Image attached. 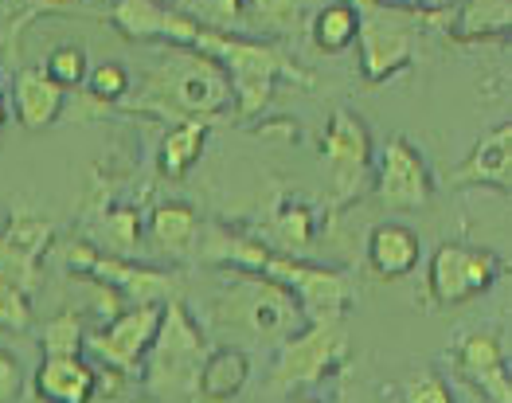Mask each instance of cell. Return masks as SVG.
Instances as JSON below:
<instances>
[{
    "label": "cell",
    "instance_id": "3957f363",
    "mask_svg": "<svg viewBox=\"0 0 512 403\" xmlns=\"http://www.w3.org/2000/svg\"><path fill=\"white\" fill-rule=\"evenodd\" d=\"M145 357H149L145 360V384L153 396H184L200 384L208 345L180 302H169L161 310V325H157Z\"/></svg>",
    "mask_w": 512,
    "mask_h": 403
},
{
    "label": "cell",
    "instance_id": "4316f807",
    "mask_svg": "<svg viewBox=\"0 0 512 403\" xmlns=\"http://www.w3.org/2000/svg\"><path fill=\"white\" fill-rule=\"evenodd\" d=\"M86 79H90V94L102 98V102H114V98H122L129 90L126 67H118V63H98Z\"/></svg>",
    "mask_w": 512,
    "mask_h": 403
},
{
    "label": "cell",
    "instance_id": "277c9868",
    "mask_svg": "<svg viewBox=\"0 0 512 403\" xmlns=\"http://www.w3.org/2000/svg\"><path fill=\"white\" fill-rule=\"evenodd\" d=\"M192 47H200L208 59H215L223 67V75L231 79V90H239V110L243 114H258L266 106V98H270L274 79L286 71L282 51L255 44V40H231V36L200 32Z\"/></svg>",
    "mask_w": 512,
    "mask_h": 403
},
{
    "label": "cell",
    "instance_id": "6da1fadb",
    "mask_svg": "<svg viewBox=\"0 0 512 403\" xmlns=\"http://www.w3.org/2000/svg\"><path fill=\"white\" fill-rule=\"evenodd\" d=\"M145 102L172 118H212L231 102V79L204 51H176L145 75Z\"/></svg>",
    "mask_w": 512,
    "mask_h": 403
},
{
    "label": "cell",
    "instance_id": "ba28073f",
    "mask_svg": "<svg viewBox=\"0 0 512 403\" xmlns=\"http://www.w3.org/2000/svg\"><path fill=\"white\" fill-rule=\"evenodd\" d=\"M344 345H348V333L341 321H309V329H298L282 341L270 388H294V384L321 380L344 357Z\"/></svg>",
    "mask_w": 512,
    "mask_h": 403
},
{
    "label": "cell",
    "instance_id": "5bb4252c",
    "mask_svg": "<svg viewBox=\"0 0 512 403\" xmlns=\"http://www.w3.org/2000/svg\"><path fill=\"white\" fill-rule=\"evenodd\" d=\"M454 184H489V188H501L509 192L512 184V126H497L477 141L466 165L454 169Z\"/></svg>",
    "mask_w": 512,
    "mask_h": 403
},
{
    "label": "cell",
    "instance_id": "7c38bea8",
    "mask_svg": "<svg viewBox=\"0 0 512 403\" xmlns=\"http://www.w3.org/2000/svg\"><path fill=\"white\" fill-rule=\"evenodd\" d=\"M51 239V227L32 216H16L8 231L0 235V278L8 286H16L20 294L36 290L40 278V255L43 243Z\"/></svg>",
    "mask_w": 512,
    "mask_h": 403
},
{
    "label": "cell",
    "instance_id": "44dd1931",
    "mask_svg": "<svg viewBox=\"0 0 512 403\" xmlns=\"http://www.w3.org/2000/svg\"><path fill=\"white\" fill-rule=\"evenodd\" d=\"M149 235H153V243H157L161 251L180 255V251H188V247L196 243V235H200L196 212L184 208V204H161V208L149 216Z\"/></svg>",
    "mask_w": 512,
    "mask_h": 403
},
{
    "label": "cell",
    "instance_id": "7402d4cb",
    "mask_svg": "<svg viewBox=\"0 0 512 403\" xmlns=\"http://www.w3.org/2000/svg\"><path fill=\"white\" fill-rule=\"evenodd\" d=\"M356 28H360V12L348 0L325 4L313 16V44L321 47V51H344L356 40Z\"/></svg>",
    "mask_w": 512,
    "mask_h": 403
},
{
    "label": "cell",
    "instance_id": "e575fe53",
    "mask_svg": "<svg viewBox=\"0 0 512 403\" xmlns=\"http://www.w3.org/2000/svg\"><path fill=\"white\" fill-rule=\"evenodd\" d=\"M372 4H384V8H423V4H446V0H372Z\"/></svg>",
    "mask_w": 512,
    "mask_h": 403
},
{
    "label": "cell",
    "instance_id": "52a82bcc",
    "mask_svg": "<svg viewBox=\"0 0 512 403\" xmlns=\"http://www.w3.org/2000/svg\"><path fill=\"white\" fill-rule=\"evenodd\" d=\"M356 40H360V59H364V79L387 83L415 55V20L403 8L368 4L360 12Z\"/></svg>",
    "mask_w": 512,
    "mask_h": 403
},
{
    "label": "cell",
    "instance_id": "ffe728a7",
    "mask_svg": "<svg viewBox=\"0 0 512 403\" xmlns=\"http://www.w3.org/2000/svg\"><path fill=\"white\" fill-rule=\"evenodd\" d=\"M204 137H208V122L204 118H184L180 126H172L165 141H161V169H165V177H184L196 165V157L204 149Z\"/></svg>",
    "mask_w": 512,
    "mask_h": 403
},
{
    "label": "cell",
    "instance_id": "cb8c5ba5",
    "mask_svg": "<svg viewBox=\"0 0 512 403\" xmlns=\"http://www.w3.org/2000/svg\"><path fill=\"white\" fill-rule=\"evenodd\" d=\"M165 4L161 0H118L114 4V24L129 40H161L165 32Z\"/></svg>",
    "mask_w": 512,
    "mask_h": 403
},
{
    "label": "cell",
    "instance_id": "5b68a950",
    "mask_svg": "<svg viewBox=\"0 0 512 403\" xmlns=\"http://www.w3.org/2000/svg\"><path fill=\"white\" fill-rule=\"evenodd\" d=\"M258 274H266L278 286H286L309 321H341L344 306L352 302V282L344 274L325 267H309V263H298L290 255H266Z\"/></svg>",
    "mask_w": 512,
    "mask_h": 403
},
{
    "label": "cell",
    "instance_id": "8992f818",
    "mask_svg": "<svg viewBox=\"0 0 512 403\" xmlns=\"http://www.w3.org/2000/svg\"><path fill=\"white\" fill-rule=\"evenodd\" d=\"M501 278V255L489 247L442 243L427 267V286L438 306H458L485 294Z\"/></svg>",
    "mask_w": 512,
    "mask_h": 403
},
{
    "label": "cell",
    "instance_id": "d590c367",
    "mask_svg": "<svg viewBox=\"0 0 512 403\" xmlns=\"http://www.w3.org/2000/svg\"><path fill=\"white\" fill-rule=\"evenodd\" d=\"M0 126H4V110H0Z\"/></svg>",
    "mask_w": 512,
    "mask_h": 403
},
{
    "label": "cell",
    "instance_id": "d6a6232c",
    "mask_svg": "<svg viewBox=\"0 0 512 403\" xmlns=\"http://www.w3.org/2000/svg\"><path fill=\"white\" fill-rule=\"evenodd\" d=\"M20 392H24V364L8 349H0V403H12Z\"/></svg>",
    "mask_w": 512,
    "mask_h": 403
},
{
    "label": "cell",
    "instance_id": "f1b7e54d",
    "mask_svg": "<svg viewBox=\"0 0 512 403\" xmlns=\"http://www.w3.org/2000/svg\"><path fill=\"white\" fill-rule=\"evenodd\" d=\"M28 298L16 290V286H8L4 278H0V329H24L28 325Z\"/></svg>",
    "mask_w": 512,
    "mask_h": 403
},
{
    "label": "cell",
    "instance_id": "1f68e13d",
    "mask_svg": "<svg viewBox=\"0 0 512 403\" xmlns=\"http://www.w3.org/2000/svg\"><path fill=\"white\" fill-rule=\"evenodd\" d=\"M106 235H110V243H114L118 251H129V247H137V239H141V220L122 208V212H114V216H110Z\"/></svg>",
    "mask_w": 512,
    "mask_h": 403
},
{
    "label": "cell",
    "instance_id": "836d02e7",
    "mask_svg": "<svg viewBox=\"0 0 512 403\" xmlns=\"http://www.w3.org/2000/svg\"><path fill=\"white\" fill-rule=\"evenodd\" d=\"M200 12L219 28H231L243 16V0H200Z\"/></svg>",
    "mask_w": 512,
    "mask_h": 403
},
{
    "label": "cell",
    "instance_id": "d6986e66",
    "mask_svg": "<svg viewBox=\"0 0 512 403\" xmlns=\"http://www.w3.org/2000/svg\"><path fill=\"white\" fill-rule=\"evenodd\" d=\"M251 376V357L243 349H219L208 353L200 368V388L208 400H235Z\"/></svg>",
    "mask_w": 512,
    "mask_h": 403
},
{
    "label": "cell",
    "instance_id": "9c48e42d",
    "mask_svg": "<svg viewBox=\"0 0 512 403\" xmlns=\"http://www.w3.org/2000/svg\"><path fill=\"white\" fill-rule=\"evenodd\" d=\"M430 192H434V180H430L423 153L407 137H387L380 169H376L380 204L395 208V212H415V208H427Z\"/></svg>",
    "mask_w": 512,
    "mask_h": 403
},
{
    "label": "cell",
    "instance_id": "8fae6325",
    "mask_svg": "<svg viewBox=\"0 0 512 403\" xmlns=\"http://www.w3.org/2000/svg\"><path fill=\"white\" fill-rule=\"evenodd\" d=\"M325 161H329V173L333 184L341 188L344 196H352L364 177H368V161H372V137L364 130V122L356 114H333L329 122V134H325Z\"/></svg>",
    "mask_w": 512,
    "mask_h": 403
},
{
    "label": "cell",
    "instance_id": "30bf717a",
    "mask_svg": "<svg viewBox=\"0 0 512 403\" xmlns=\"http://www.w3.org/2000/svg\"><path fill=\"white\" fill-rule=\"evenodd\" d=\"M157 325H161V306H153V302L149 306H129L126 314H118L106 329L90 333L86 349L98 360H106L110 368L129 376V372H137L141 357L149 353Z\"/></svg>",
    "mask_w": 512,
    "mask_h": 403
},
{
    "label": "cell",
    "instance_id": "603a6c76",
    "mask_svg": "<svg viewBox=\"0 0 512 403\" xmlns=\"http://www.w3.org/2000/svg\"><path fill=\"white\" fill-rule=\"evenodd\" d=\"M512 24V0H466L458 16V36L481 40V36H505Z\"/></svg>",
    "mask_w": 512,
    "mask_h": 403
},
{
    "label": "cell",
    "instance_id": "e0dca14e",
    "mask_svg": "<svg viewBox=\"0 0 512 403\" xmlns=\"http://www.w3.org/2000/svg\"><path fill=\"white\" fill-rule=\"evenodd\" d=\"M36 396L43 403H90L94 368L83 357H43L36 368Z\"/></svg>",
    "mask_w": 512,
    "mask_h": 403
},
{
    "label": "cell",
    "instance_id": "d4e9b609",
    "mask_svg": "<svg viewBox=\"0 0 512 403\" xmlns=\"http://www.w3.org/2000/svg\"><path fill=\"white\" fill-rule=\"evenodd\" d=\"M43 357H83L86 333L79 314H55L40 333Z\"/></svg>",
    "mask_w": 512,
    "mask_h": 403
},
{
    "label": "cell",
    "instance_id": "7a4b0ae2",
    "mask_svg": "<svg viewBox=\"0 0 512 403\" xmlns=\"http://www.w3.org/2000/svg\"><path fill=\"white\" fill-rule=\"evenodd\" d=\"M208 310L223 333L251 341H286L301 325V306L294 294L266 274H243L239 282L215 290Z\"/></svg>",
    "mask_w": 512,
    "mask_h": 403
},
{
    "label": "cell",
    "instance_id": "4dcf8cb0",
    "mask_svg": "<svg viewBox=\"0 0 512 403\" xmlns=\"http://www.w3.org/2000/svg\"><path fill=\"white\" fill-rule=\"evenodd\" d=\"M251 16L266 28H282L298 16V0H251Z\"/></svg>",
    "mask_w": 512,
    "mask_h": 403
},
{
    "label": "cell",
    "instance_id": "f546056e",
    "mask_svg": "<svg viewBox=\"0 0 512 403\" xmlns=\"http://www.w3.org/2000/svg\"><path fill=\"white\" fill-rule=\"evenodd\" d=\"M278 239H282V247H290V251L305 247V243H309V212H305V208H286L282 220H278Z\"/></svg>",
    "mask_w": 512,
    "mask_h": 403
},
{
    "label": "cell",
    "instance_id": "2e32d148",
    "mask_svg": "<svg viewBox=\"0 0 512 403\" xmlns=\"http://www.w3.org/2000/svg\"><path fill=\"white\" fill-rule=\"evenodd\" d=\"M71 259H79L86 270H94L106 286H114V290H122L126 298H133V306H161V298H169L172 282L165 274H157V270H137L122 263V259H94V255H79V247H75V255Z\"/></svg>",
    "mask_w": 512,
    "mask_h": 403
},
{
    "label": "cell",
    "instance_id": "9a60e30c",
    "mask_svg": "<svg viewBox=\"0 0 512 403\" xmlns=\"http://www.w3.org/2000/svg\"><path fill=\"white\" fill-rule=\"evenodd\" d=\"M12 106L24 130H43L63 110V87L43 67H28L12 79Z\"/></svg>",
    "mask_w": 512,
    "mask_h": 403
},
{
    "label": "cell",
    "instance_id": "ac0fdd59",
    "mask_svg": "<svg viewBox=\"0 0 512 403\" xmlns=\"http://www.w3.org/2000/svg\"><path fill=\"white\" fill-rule=\"evenodd\" d=\"M419 235L407 224H380L368 239V263L380 278H403L419 267Z\"/></svg>",
    "mask_w": 512,
    "mask_h": 403
},
{
    "label": "cell",
    "instance_id": "83f0119b",
    "mask_svg": "<svg viewBox=\"0 0 512 403\" xmlns=\"http://www.w3.org/2000/svg\"><path fill=\"white\" fill-rule=\"evenodd\" d=\"M403 403H454V396H450L446 380H438L434 372H423L403 384Z\"/></svg>",
    "mask_w": 512,
    "mask_h": 403
},
{
    "label": "cell",
    "instance_id": "4fadbf2b",
    "mask_svg": "<svg viewBox=\"0 0 512 403\" xmlns=\"http://www.w3.org/2000/svg\"><path fill=\"white\" fill-rule=\"evenodd\" d=\"M458 372L489 403H512V380L505 364V345L493 333H473L458 349Z\"/></svg>",
    "mask_w": 512,
    "mask_h": 403
},
{
    "label": "cell",
    "instance_id": "484cf974",
    "mask_svg": "<svg viewBox=\"0 0 512 403\" xmlns=\"http://www.w3.org/2000/svg\"><path fill=\"white\" fill-rule=\"evenodd\" d=\"M90 59H86L83 47H55L51 55H47V75L59 83V87H79L86 83V75H90V67H86Z\"/></svg>",
    "mask_w": 512,
    "mask_h": 403
}]
</instances>
